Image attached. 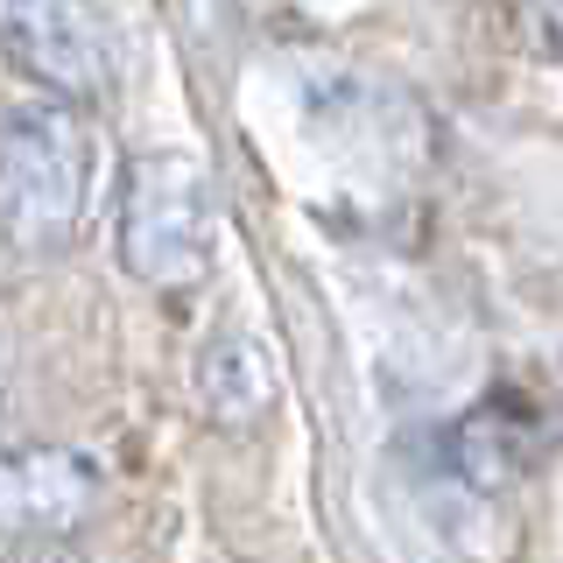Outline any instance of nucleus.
<instances>
[{
  "mask_svg": "<svg viewBox=\"0 0 563 563\" xmlns=\"http://www.w3.org/2000/svg\"><path fill=\"white\" fill-rule=\"evenodd\" d=\"M85 184H92V134L70 106H14L0 128V233L22 254H57L78 240Z\"/></svg>",
  "mask_w": 563,
  "mask_h": 563,
  "instance_id": "1",
  "label": "nucleus"
},
{
  "mask_svg": "<svg viewBox=\"0 0 563 563\" xmlns=\"http://www.w3.org/2000/svg\"><path fill=\"white\" fill-rule=\"evenodd\" d=\"M515 22L536 35V43H550V57H563V8H521Z\"/></svg>",
  "mask_w": 563,
  "mask_h": 563,
  "instance_id": "6",
  "label": "nucleus"
},
{
  "mask_svg": "<svg viewBox=\"0 0 563 563\" xmlns=\"http://www.w3.org/2000/svg\"><path fill=\"white\" fill-rule=\"evenodd\" d=\"M275 387H282V366H275V352L261 345V339L225 331V339L205 345V360H198V401H205L211 422H254V416H268Z\"/></svg>",
  "mask_w": 563,
  "mask_h": 563,
  "instance_id": "5",
  "label": "nucleus"
},
{
  "mask_svg": "<svg viewBox=\"0 0 563 563\" xmlns=\"http://www.w3.org/2000/svg\"><path fill=\"white\" fill-rule=\"evenodd\" d=\"M120 261L141 282H198L211 261V184L190 155L155 148L134 155L128 198H120Z\"/></svg>",
  "mask_w": 563,
  "mask_h": 563,
  "instance_id": "2",
  "label": "nucleus"
},
{
  "mask_svg": "<svg viewBox=\"0 0 563 563\" xmlns=\"http://www.w3.org/2000/svg\"><path fill=\"white\" fill-rule=\"evenodd\" d=\"M99 507V465L85 451H0V536L78 528Z\"/></svg>",
  "mask_w": 563,
  "mask_h": 563,
  "instance_id": "3",
  "label": "nucleus"
},
{
  "mask_svg": "<svg viewBox=\"0 0 563 563\" xmlns=\"http://www.w3.org/2000/svg\"><path fill=\"white\" fill-rule=\"evenodd\" d=\"M0 43H8L14 64L35 70L64 99H92L106 85L99 22L85 8H0Z\"/></svg>",
  "mask_w": 563,
  "mask_h": 563,
  "instance_id": "4",
  "label": "nucleus"
}]
</instances>
